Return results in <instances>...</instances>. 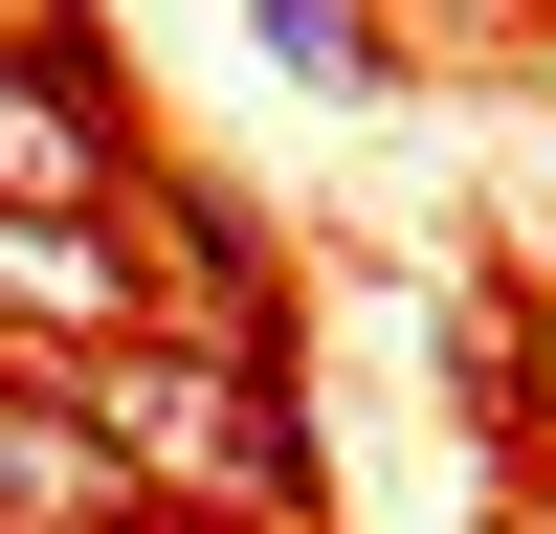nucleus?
<instances>
[{
  "label": "nucleus",
  "instance_id": "1",
  "mask_svg": "<svg viewBox=\"0 0 556 534\" xmlns=\"http://www.w3.org/2000/svg\"><path fill=\"white\" fill-rule=\"evenodd\" d=\"M67 423L112 445V468H156V490H223V512H267L290 490V445H267V400L223 379V356H67Z\"/></svg>",
  "mask_w": 556,
  "mask_h": 534
},
{
  "label": "nucleus",
  "instance_id": "2",
  "mask_svg": "<svg viewBox=\"0 0 556 534\" xmlns=\"http://www.w3.org/2000/svg\"><path fill=\"white\" fill-rule=\"evenodd\" d=\"M0 334L23 356H112L134 334V267L89 245V201H0Z\"/></svg>",
  "mask_w": 556,
  "mask_h": 534
},
{
  "label": "nucleus",
  "instance_id": "3",
  "mask_svg": "<svg viewBox=\"0 0 556 534\" xmlns=\"http://www.w3.org/2000/svg\"><path fill=\"white\" fill-rule=\"evenodd\" d=\"M112 490H134V468L67 423V400H0V534H89Z\"/></svg>",
  "mask_w": 556,
  "mask_h": 534
},
{
  "label": "nucleus",
  "instance_id": "4",
  "mask_svg": "<svg viewBox=\"0 0 556 534\" xmlns=\"http://www.w3.org/2000/svg\"><path fill=\"white\" fill-rule=\"evenodd\" d=\"M0 201H89V112L23 67V44H0Z\"/></svg>",
  "mask_w": 556,
  "mask_h": 534
}]
</instances>
